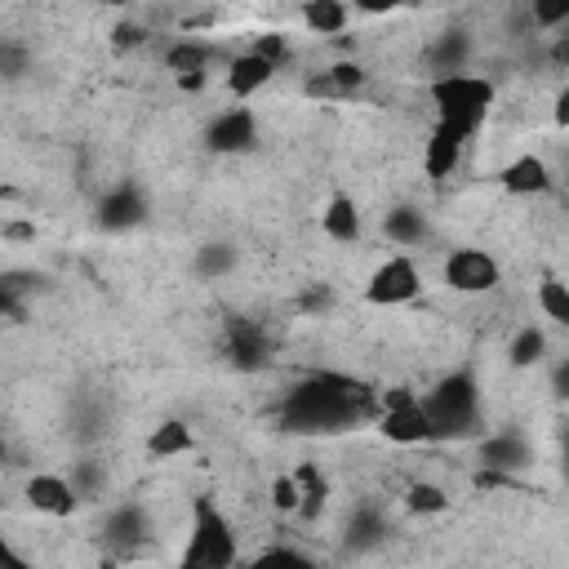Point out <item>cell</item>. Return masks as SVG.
<instances>
[{"label":"cell","instance_id":"6da1fadb","mask_svg":"<svg viewBox=\"0 0 569 569\" xmlns=\"http://www.w3.org/2000/svg\"><path fill=\"white\" fill-rule=\"evenodd\" d=\"M369 418H378V391H369L342 373H307L280 400V427L298 431V436L347 431Z\"/></svg>","mask_w":569,"mask_h":569},{"label":"cell","instance_id":"7a4b0ae2","mask_svg":"<svg viewBox=\"0 0 569 569\" xmlns=\"http://www.w3.org/2000/svg\"><path fill=\"white\" fill-rule=\"evenodd\" d=\"M493 80L489 76H476V71H453V76H431L427 80V102L436 111V124L458 133V138H471L489 111H493Z\"/></svg>","mask_w":569,"mask_h":569},{"label":"cell","instance_id":"3957f363","mask_svg":"<svg viewBox=\"0 0 569 569\" xmlns=\"http://www.w3.org/2000/svg\"><path fill=\"white\" fill-rule=\"evenodd\" d=\"M418 409L427 418L431 440H462L480 431V387L467 369H453L436 378L427 391H418Z\"/></svg>","mask_w":569,"mask_h":569},{"label":"cell","instance_id":"277c9868","mask_svg":"<svg viewBox=\"0 0 569 569\" xmlns=\"http://www.w3.org/2000/svg\"><path fill=\"white\" fill-rule=\"evenodd\" d=\"M236 560H240L236 525L222 516L213 498H191V525L178 551V569H236Z\"/></svg>","mask_w":569,"mask_h":569},{"label":"cell","instance_id":"5b68a950","mask_svg":"<svg viewBox=\"0 0 569 569\" xmlns=\"http://www.w3.org/2000/svg\"><path fill=\"white\" fill-rule=\"evenodd\" d=\"M422 293V271L409 253H391L373 267V276L365 280V302L373 307H405Z\"/></svg>","mask_w":569,"mask_h":569},{"label":"cell","instance_id":"8992f818","mask_svg":"<svg viewBox=\"0 0 569 569\" xmlns=\"http://www.w3.org/2000/svg\"><path fill=\"white\" fill-rule=\"evenodd\" d=\"M378 431L391 445H427V418L418 409V391L409 387H391L378 396Z\"/></svg>","mask_w":569,"mask_h":569},{"label":"cell","instance_id":"52a82bcc","mask_svg":"<svg viewBox=\"0 0 569 569\" xmlns=\"http://www.w3.org/2000/svg\"><path fill=\"white\" fill-rule=\"evenodd\" d=\"M440 271H445V284H449L453 293H467V298L489 293V289H498V280H502L498 258H493L489 249H476V244L449 249V258H445Z\"/></svg>","mask_w":569,"mask_h":569},{"label":"cell","instance_id":"ba28073f","mask_svg":"<svg viewBox=\"0 0 569 569\" xmlns=\"http://www.w3.org/2000/svg\"><path fill=\"white\" fill-rule=\"evenodd\" d=\"M204 147L218 151V156H240V151H253L258 147V116L249 107H227L209 120L204 129Z\"/></svg>","mask_w":569,"mask_h":569},{"label":"cell","instance_id":"9c48e42d","mask_svg":"<svg viewBox=\"0 0 569 569\" xmlns=\"http://www.w3.org/2000/svg\"><path fill=\"white\" fill-rule=\"evenodd\" d=\"M222 351H227V360H231L236 369H249V373L271 365V338H267V329H262L258 320H244V316L227 320V329H222Z\"/></svg>","mask_w":569,"mask_h":569},{"label":"cell","instance_id":"30bf717a","mask_svg":"<svg viewBox=\"0 0 569 569\" xmlns=\"http://www.w3.org/2000/svg\"><path fill=\"white\" fill-rule=\"evenodd\" d=\"M98 533H102V542H107L111 551L129 556V551H138V547L147 542V533H151V520H147V511H142L138 502H120V507H111V511L102 516Z\"/></svg>","mask_w":569,"mask_h":569},{"label":"cell","instance_id":"8fae6325","mask_svg":"<svg viewBox=\"0 0 569 569\" xmlns=\"http://www.w3.org/2000/svg\"><path fill=\"white\" fill-rule=\"evenodd\" d=\"M27 502L40 511V516H53V520H62V516H71L76 507H80V498H76V489H71V480L67 476H58V471H36L31 480H27Z\"/></svg>","mask_w":569,"mask_h":569},{"label":"cell","instance_id":"7c38bea8","mask_svg":"<svg viewBox=\"0 0 569 569\" xmlns=\"http://www.w3.org/2000/svg\"><path fill=\"white\" fill-rule=\"evenodd\" d=\"M498 182H502V191H511V196H547V191L556 187V178H551L547 160H542V156H533V151H525V156L507 160V164L498 169Z\"/></svg>","mask_w":569,"mask_h":569},{"label":"cell","instance_id":"4fadbf2b","mask_svg":"<svg viewBox=\"0 0 569 569\" xmlns=\"http://www.w3.org/2000/svg\"><path fill=\"white\" fill-rule=\"evenodd\" d=\"M142 218H147V196L138 187H116L98 204V227L102 231H133V227H142Z\"/></svg>","mask_w":569,"mask_h":569},{"label":"cell","instance_id":"5bb4252c","mask_svg":"<svg viewBox=\"0 0 569 569\" xmlns=\"http://www.w3.org/2000/svg\"><path fill=\"white\" fill-rule=\"evenodd\" d=\"M320 231L333 240V244H356L365 222H360V204L347 196V191H333L320 209Z\"/></svg>","mask_w":569,"mask_h":569},{"label":"cell","instance_id":"9a60e30c","mask_svg":"<svg viewBox=\"0 0 569 569\" xmlns=\"http://www.w3.org/2000/svg\"><path fill=\"white\" fill-rule=\"evenodd\" d=\"M271 80H276V67L262 62L258 53H249V49L227 62V89H231V98H253V93H262Z\"/></svg>","mask_w":569,"mask_h":569},{"label":"cell","instance_id":"2e32d148","mask_svg":"<svg viewBox=\"0 0 569 569\" xmlns=\"http://www.w3.org/2000/svg\"><path fill=\"white\" fill-rule=\"evenodd\" d=\"M480 462H485L493 476L520 471V467L529 462V445H525V436H516V431H498V436H485V440H480Z\"/></svg>","mask_w":569,"mask_h":569},{"label":"cell","instance_id":"e0dca14e","mask_svg":"<svg viewBox=\"0 0 569 569\" xmlns=\"http://www.w3.org/2000/svg\"><path fill=\"white\" fill-rule=\"evenodd\" d=\"M462 147H467V138H458V133L431 124V133H427V151H422V169H427V178H436V182L449 178V173L458 169V160H462Z\"/></svg>","mask_w":569,"mask_h":569},{"label":"cell","instance_id":"ac0fdd59","mask_svg":"<svg viewBox=\"0 0 569 569\" xmlns=\"http://www.w3.org/2000/svg\"><path fill=\"white\" fill-rule=\"evenodd\" d=\"M209 62H213V49L200 44V40H173L164 49V67L178 76V80H204L209 76Z\"/></svg>","mask_w":569,"mask_h":569},{"label":"cell","instance_id":"d6986e66","mask_svg":"<svg viewBox=\"0 0 569 569\" xmlns=\"http://www.w3.org/2000/svg\"><path fill=\"white\" fill-rule=\"evenodd\" d=\"M293 485H298V511H293V516L316 520V516L325 511V502H329V480H325V471H320L316 462H298Z\"/></svg>","mask_w":569,"mask_h":569},{"label":"cell","instance_id":"ffe728a7","mask_svg":"<svg viewBox=\"0 0 569 569\" xmlns=\"http://www.w3.org/2000/svg\"><path fill=\"white\" fill-rule=\"evenodd\" d=\"M298 18H302V27H307L311 36H342L347 22H351V9H347L342 0H307V4L298 9Z\"/></svg>","mask_w":569,"mask_h":569},{"label":"cell","instance_id":"44dd1931","mask_svg":"<svg viewBox=\"0 0 569 569\" xmlns=\"http://www.w3.org/2000/svg\"><path fill=\"white\" fill-rule=\"evenodd\" d=\"M467 58H471V40H467V31H445V36L427 49V67H431L436 76L471 71V67H467Z\"/></svg>","mask_w":569,"mask_h":569},{"label":"cell","instance_id":"7402d4cb","mask_svg":"<svg viewBox=\"0 0 569 569\" xmlns=\"http://www.w3.org/2000/svg\"><path fill=\"white\" fill-rule=\"evenodd\" d=\"M365 84V67L360 62H333L329 71L311 76L307 80V93H320V98H347Z\"/></svg>","mask_w":569,"mask_h":569},{"label":"cell","instance_id":"603a6c76","mask_svg":"<svg viewBox=\"0 0 569 569\" xmlns=\"http://www.w3.org/2000/svg\"><path fill=\"white\" fill-rule=\"evenodd\" d=\"M387 516L378 511V507H360L351 520H347V547L351 551H373V547H382L387 542Z\"/></svg>","mask_w":569,"mask_h":569},{"label":"cell","instance_id":"cb8c5ba5","mask_svg":"<svg viewBox=\"0 0 569 569\" xmlns=\"http://www.w3.org/2000/svg\"><path fill=\"white\" fill-rule=\"evenodd\" d=\"M196 440H191V427L182 422V418H164V422H156L151 427V436H147V453L151 458H178V453H187Z\"/></svg>","mask_w":569,"mask_h":569},{"label":"cell","instance_id":"d4e9b609","mask_svg":"<svg viewBox=\"0 0 569 569\" xmlns=\"http://www.w3.org/2000/svg\"><path fill=\"white\" fill-rule=\"evenodd\" d=\"M382 231L391 236V244L409 249V244H422V240H427V218H422L413 204H396V209L382 218Z\"/></svg>","mask_w":569,"mask_h":569},{"label":"cell","instance_id":"484cf974","mask_svg":"<svg viewBox=\"0 0 569 569\" xmlns=\"http://www.w3.org/2000/svg\"><path fill=\"white\" fill-rule=\"evenodd\" d=\"M236 262H240V249H236V244H227V240H209V244H200V249H196V258H191L196 276H204V280L227 276Z\"/></svg>","mask_w":569,"mask_h":569},{"label":"cell","instance_id":"4316f807","mask_svg":"<svg viewBox=\"0 0 569 569\" xmlns=\"http://www.w3.org/2000/svg\"><path fill=\"white\" fill-rule=\"evenodd\" d=\"M542 356H547V333L538 325H520L511 347H507V360L516 369H529V365H542Z\"/></svg>","mask_w":569,"mask_h":569},{"label":"cell","instance_id":"83f0119b","mask_svg":"<svg viewBox=\"0 0 569 569\" xmlns=\"http://www.w3.org/2000/svg\"><path fill=\"white\" fill-rule=\"evenodd\" d=\"M538 307L551 325H569V284L560 276H542L538 284Z\"/></svg>","mask_w":569,"mask_h":569},{"label":"cell","instance_id":"f1b7e54d","mask_svg":"<svg viewBox=\"0 0 569 569\" xmlns=\"http://www.w3.org/2000/svg\"><path fill=\"white\" fill-rule=\"evenodd\" d=\"M405 507H409L413 516H440V511L449 507V493H445L440 485H431V480H413V485L405 489Z\"/></svg>","mask_w":569,"mask_h":569},{"label":"cell","instance_id":"f546056e","mask_svg":"<svg viewBox=\"0 0 569 569\" xmlns=\"http://www.w3.org/2000/svg\"><path fill=\"white\" fill-rule=\"evenodd\" d=\"M31 284H36V276H27V271H0V316L22 320V298Z\"/></svg>","mask_w":569,"mask_h":569},{"label":"cell","instance_id":"4dcf8cb0","mask_svg":"<svg viewBox=\"0 0 569 569\" xmlns=\"http://www.w3.org/2000/svg\"><path fill=\"white\" fill-rule=\"evenodd\" d=\"M249 569H311V560L302 551H293V547H267V551H258L249 560Z\"/></svg>","mask_w":569,"mask_h":569},{"label":"cell","instance_id":"1f68e13d","mask_svg":"<svg viewBox=\"0 0 569 569\" xmlns=\"http://www.w3.org/2000/svg\"><path fill=\"white\" fill-rule=\"evenodd\" d=\"M249 53H258L262 62H271V67L280 71V67L289 62V40H284L280 31H262V36H258V40L249 44Z\"/></svg>","mask_w":569,"mask_h":569},{"label":"cell","instance_id":"d6a6232c","mask_svg":"<svg viewBox=\"0 0 569 569\" xmlns=\"http://www.w3.org/2000/svg\"><path fill=\"white\" fill-rule=\"evenodd\" d=\"M67 480H71L76 498H93V493L102 489V467H98V462H76Z\"/></svg>","mask_w":569,"mask_h":569},{"label":"cell","instance_id":"836d02e7","mask_svg":"<svg viewBox=\"0 0 569 569\" xmlns=\"http://www.w3.org/2000/svg\"><path fill=\"white\" fill-rule=\"evenodd\" d=\"M271 507H276V511H284V516H293V511H298V485H293V471L271 480Z\"/></svg>","mask_w":569,"mask_h":569},{"label":"cell","instance_id":"e575fe53","mask_svg":"<svg viewBox=\"0 0 569 569\" xmlns=\"http://www.w3.org/2000/svg\"><path fill=\"white\" fill-rule=\"evenodd\" d=\"M27 71V44H13V40H0V76H22Z\"/></svg>","mask_w":569,"mask_h":569},{"label":"cell","instance_id":"d590c367","mask_svg":"<svg viewBox=\"0 0 569 569\" xmlns=\"http://www.w3.org/2000/svg\"><path fill=\"white\" fill-rule=\"evenodd\" d=\"M569 22V4H533V27H565Z\"/></svg>","mask_w":569,"mask_h":569},{"label":"cell","instance_id":"8d00e7d4","mask_svg":"<svg viewBox=\"0 0 569 569\" xmlns=\"http://www.w3.org/2000/svg\"><path fill=\"white\" fill-rule=\"evenodd\" d=\"M0 569H36V565H31V560H27V556H22V551L0 533Z\"/></svg>","mask_w":569,"mask_h":569},{"label":"cell","instance_id":"74e56055","mask_svg":"<svg viewBox=\"0 0 569 569\" xmlns=\"http://www.w3.org/2000/svg\"><path fill=\"white\" fill-rule=\"evenodd\" d=\"M329 302H333V293H329L325 284H316V289H307V293H302V307H307V311H325Z\"/></svg>","mask_w":569,"mask_h":569},{"label":"cell","instance_id":"f35d334b","mask_svg":"<svg viewBox=\"0 0 569 569\" xmlns=\"http://www.w3.org/2000/svg\"><path fill=\"white\" fill-rule=\"evenodd\" d=\"M551 58L565 67L569 62V36H556V44H551Z\"/></svg>","mask_w":569,"mask_h":569},{"label":"cell","instance_id":"ab89813d","mask_svg":"<svg viewBox=\"0 0 569 569\" xmlns=\"http://www.w3.org/2000/svg\"><path fill=\"white\" fill-rule=\"evenodd\" d=\"M0 453H4V436H0Z\"/></svg>","mask_w":569,"mask_h":569},{"label":"cell","instance_id":"60d3db41","mask_svg":"<svg viewBox=\"0 0 569 569\" xmlns=\"http://www.w3.org/2000/svg\"><path fill=\"white\" fill-rule=\"evenodd\" d=\"M311 569H320V565H311Z\"/></svg>","mask_w":569,"mask_h":569}]
</instances>
